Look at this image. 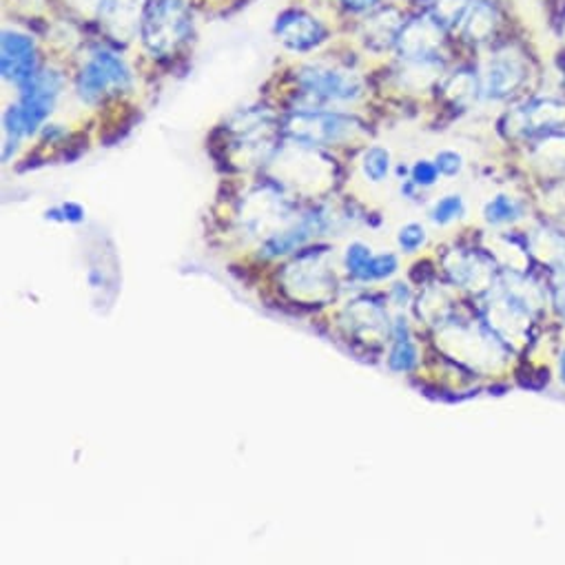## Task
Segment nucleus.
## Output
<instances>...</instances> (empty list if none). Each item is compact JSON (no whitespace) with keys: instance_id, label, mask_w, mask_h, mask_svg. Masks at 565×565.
<instances>
[{"instance_id":"obj_1","label":"nucleus","mask_w":565,"mask_h":565,"mask_svg":"<svg viewBox=\"0 0 565 565\" xmlns=\"http://www.w3.org/2000/svg\"><path fill=\"white\" fill-rule=\"evenodd\" d=\"M191 36V12L184 0H153L142 19V43L158 56H171Z\"/></svg>"},{"instance_id":"obj_2","label":"nucleus","mask_w":565,"mask_h":565,"mask_svg":"<svg viewBox=\"0 0 565 565\" xmlns=\"http://www.w3.org/2000/svg\"><path fill=\"white\" fill-rule=\"evenodd\" d=\"M360 131L362 125L355 118L324 111H300L287 122V134L302 147L340 145L355 138Z\"/></svg>"},{"instance_id":"obj_3","label":"nucleus","mask_w":565,"mask_h":565,"mask_svg":"<svg viewBox=\"0 0 565 565\" xmlns=\"http://www.w3.org/2000/svg\"><path fill=\"white\" fill-rule=\"evenodd\" d=\"M131 85H134V78L129 67L118 56L109 52H100L83 70L78 81V92L85 103L94 105V103H100L105 96L122 94L131 89Z\"/></svg>"},{"instance_id":"obj_4","label":"nucleus","mask_w":565,"mask_h":565,"mask_svg":"<svg viewBox=\"0 0 565 565\" xmlns=\"http://www.w3.org/2000/svg\"><path fill=\"white\" fill-rule=\"evenodd\" d=\"M61 87H63L61 74L50 72V70L39 72L25 87H21L23 98L17 105V109H19L21 122L28 134H34L45 122V118L52 114L54 103L61 94Z\"/></svg>"},{"instance_id":"obj_5","label":"nucleus","mask_w":565,"mask_h":565,"mask_svg":"<svg viewBox=\"0 0 565 565\" xmlns=\"http://www.w3.org/2000/svg\"><path fill=\"white\" fill-rule=\"evenodd\" d=\"M298 85L305 89V94L324 100H355L362 94V83L355 74L331 67L300 70Z\"/></svg>"},{"instance_id":"obj_6","label":"nucleus","mask_w":565,"mask_h":565,"mask_svg":"<svg viewBox=\"0 0 565 565\" xmlns=\"http://www.w3.org/2000/svg\"><path fill=\"white\" fill-rule=\"evenodd\" d=\"M0 67H3L6 81L25 87L36 72V47L34 41L19 32L3 34V56H0Z\"/></svg>"},{"instance_id":"obj_7","label":"nucleus","mask_w":565,"mask_h":565,"mask_svg":"<svg viewBox=\"0 0 565 565\" xmlns=\"http://www.w3.org/2000/svg\"><path fill=\"white\" fill-rule=\"evenodd\" d=\"M441 43V25L430 19H415L406 25H402L397 34V47L404 58L428 63L437 56Z\"/></svg>"},{"instance_id":"obj_8","label":"nucleus","mask_w":565,"mask_h":565,"mask_svg":"<svg viewBox=\"0 0 565 565\" xmlns=\"http://www.w3.org/2000/svg\"><path fill=\"white\" fill-rule=\"evenodd\" d=\"M275 32L281 39V43L296 52L313 50L316 45H320L327 39L324 25L318 19H313L311 14L300 12V10H291L287 14H281L277 19Z\"/></svg>"},{"instance_id":"obj_9","label":"nucleus","mask_w":565,"mask_h":565,"mask_svg":"<svg viewBox=\"0 0 565 565\" xmlns=\"http://www.w3.org/2000/svg\"><path fill=\"white\" fill-rule=\"evenodd\" d=\"M287 285L300 291V296L309 294V298L322 300L329 298L331 289L335 287V277L327 270V266H322L318 257H305L300 264L289 266Z\"/></svg>"},{"instance_id":"obj_10","label":"nucleus","mask_w":565,"mask_h":565,"mask_svg":"<svg viewBox=\"0 0 565 565\" xmlns=\"http://www.w3.org/2000/svg\"><path fill=\"white\" fill-rule=\"evenodd\" d=\"M100 21L118 41H127L136 34L140 17L145 10V0H100Z\"/></svg>"},{"instance_id":"obj_11","label":"nucleus","mask_w":565,"mask_h":565,"mask_svg":"<svg viewBox=\"0 0 565 565\" xmlns=\"http://www.w3.org/2000/svg\"><path fill=\"white\" fill-rule=\"evenodd\" d=\"M327 228V220L322 213H311L307 215L298 226L285 231V233H277L273 235L264 248H262V255L266 257H277V255H285V253H291V250H298L302 248L313 235H318L320 231Z\"/></svg>"},{"instance_id":"obj_12","label":"nucleus","mask_w":565,"mask_h":565,"mask_svg":"<svg viewBox=\"0 0 565 565\" xmlns=\"http://www.w3.org/2000/svg\"><path fill=\"white\" fill-rule=\"evenodd\" d=\"M516 118L523 134H543L565 125V105L554 100H536L525 105Z\"/></svg>"},{"instance_id":"obj_13","label":"nucleus","mask_w":565,"mask_h":565,"mask_svg":"<svg viewBox=\"0 0 565 565\" xmlns=\"http://www.w3.org/2000/svg\"><path fill=\"white\" fill-rule=\"evenodd\" d=\"M446 268L457 285L466 289H486L492 281V266L486 264L479 255L455 253Z\"/></svg>"},{"instance_id":"obj_14","label":"nucleus","mask_w":565,"mask_h":565,"mask_svg":"<svg viewBox=\"0 0 565 565\" xmlns=\"http://www.w3.org/2000/svg\"><path fill=\"white\" fill-rule=\"evenodd\" d=\"M523 81V67L514 58H497L490 63L486 78H483V92L490 98H503L512 94Z\"/></svg>"},{"instance_id":"obj_15","label":"nucleus","mask_w":565,"mask_h":565,"mask_svg":"<svg viewBox=\"0 0 565 565\" xmlns=\"http://www.w3.org/2000/svg\"><path fill=\"white\" fill-rule=\"evenodd\" d=\"M530 248L554 270H565V235L556 231H536L530 237Z\"/></svg>"},{"instance_id":"obj_16","label":"nucleus","mask_w":565,"mask_h":565,"mask_svg":"<svg viewBox=\"0 0 565 565\" xmlns=\"http://www.w3.org/2000/svg\"><path fill=\"white\" fill-rule=\"evenodd\" d=\"M393 335H395V344H393V351L388 355V366L397 373H406V371L415 369V364H417V349L411 342L408 324H406L404 318L395 320Z\"/></svg>"},{"instance_id":"obj_17","label":"nucleus","mask_w":565,"mask_h":565,"mask_svg":"<svg viewBox=\"0 0 565 565\" xmlns=\"http://www.w3.org/2000/svg\"><path fill=\"white\" fill-rule=\"evenodd\" d=\"M349 316H351L355 333L366 335V331L380 333V331L386 329V316H384V309L380 305L353 302V307L349 309Z\"/></svg>"},{"instance_id":"obj_18","label":"nucleus","mask_w":565,"mask_h":565,"mask_svg":"<svg viewBox=\"0 0 565 565\" xmlns=\"http://www.w3.org/2000/svg\"><path fill=\"white\" fill-rule=\"evenodd\" d=\"M483 215L490 224H503V222H514L523 215V206L521 202H516L514 198L508 195H497L494 200H490L483 209Z\"/></svg>"},{"instance_id":"obj_19","label":"nucleus","mask_w":565,"mask_h":565,"mask_svg":"<svg viewBox=\"0 0 565 565\" xmlns=\"http://www.w3.org/2000/svg\"><path fill=\"white\" fill-rule=\"evenodd\" d=\"M362 169H364V175H366L371 182H382V180H386V175H388V171H391V156H388V151L382 149V147H371V149L364 153Z\"/></svg>"},{"instance_id":"obj_20","label":"nucleus","mask_w":565,"mask_h":565,"mask_svg":"<svg viewBox=\"0 0 565 565\" xmlns=\"http://www.w3.org/2000/svg\"><path fill=\"white\" fill-rule=\"evenodd\" d=\"M494 25V17H492V10L486 8V6H477L472 8L468 21H466V34L472 39V41H481Z\"/></svg>"},{"instance_id":"obj_21","label":"nucleus","mask_w":565,"mask_h":565,"mask_svg":"<svg viewBox=\"0 0 565 565\" xmlns=\"http://www.w3.org/2000/svg\"><path fill=\"white\" fill-rule=\"evenodd\" d=\"M463 211H466V206H463V200L459 195H446L444 200H439L435 204V209L430 213V220L435 224H448V222L461 217Z\"/></svg>"},{"instance_id":"obj_22","label":"nucleus","mask_w":565,"mask_h":565,"mask_svg":"<svg viewBox=\"0 0 565 565\" xmlns=\"http://www.w3.org/2000/svg\"><path fill=\"white\" fill-rule=\"evenodd\" d=\"M371 259H373V253H371V248H369L366 244H362V242H355V244H351V246L347 248V268H349V273H351L353 277H358V279L364 277V273H366Z\"/></svg>"},{"instance_id":"obj_23","label":"nucleus","mask_w":565,"mask_h":565,"mask_svg":"<svg viewBox=\"0 0 565 565\" xmlns=\"http://www.w3.org/2000/svg\"><path fill=\"white\" fill-rule=\"evenodd\" d=\"M468 10V0H437V8H435V21L446 28L452 25L457 19H463Z\"/></svg>"},{"instance_id":"obj_24","label":"nucleus","mask_w":565,"mask_h":565,"mask_svg":"<svg viewBox=\"0 0 565 565\" xmlns=\"http://www.w3.org/2000/svg\"><path fill=\"white\" fill-rule=\"evenodd\" d=\"M397 257L395 255H373L362 281H373V279H384V277H391L395 270H397Z\"/></svg>"},{"instance_id":"obj_25","label":"nucleus","mask_w":565,"mask_h":565,"mask_svg":"<svg viewBox=\"0 0 565 565\" xmlns=\"http://www.w3.org/2000/svg\"><path fill=\"white\" fill-rule=\"evenodd\" d=\"M399 246L406 250V253H415L419 246L426 244V228L422 224H406L399 235Z\"/></svg>"},{"instance_id":"obj_26","label":"nucleus","mask_w":565,"mask_h":565,"mask_svg":"<svg viewBox=\"0 0 565 565\" xmlns=\"http://www.w3.org/2000/svg\"><path fill=\"white\" fill-rule=\"evenodd\" d=\"M437 175H439V169L437 164L428 162V160H419L415 167H413V182L417 186H430L437 182Z\"/></svg>"},{"instance_id":"obj_27","label":"nucleus","mask_w":565,"mask_h":565,"mask_svg":"<svg viewBox=\"0 0 565 565\" xmlns=\"http://www.w3.org/2000/svg\"><path fill=\"white\" fill-rule=\"evenodd\" d=\"M435 164H437L439 173H444V175H457V173L461 171V167H463L461 156L455 153V151H441V153L437 156Z\"/></svg>"},{"instance_id":"obj_28","label":"nucleus","mask_w":565,"mask_h":565,"mask_svg":"<svg viewBox=\"0 0 565 565\" xmlns=\"http://www.w3.org/2000/svg\"><path fill=\"white\" fill-rule=\"evenodd\" d=\"M47 217L50 220H65V222H81L85 217V211H83V206L70 202V204H63L61 209L47 211Z\"/></svg>"},{"instance_id":"obj_29","label":"nucleus","mask_w":565,"mask_h":565,"mask_svg":"<svg viewBox=\"0 0 565 565\" xmlns=\"http://www.w3.org/2000/svg\"><path fill=\"white\" fill-rule=\"evenodd\" d=\"M380 0H342V6L351 12H369L373 10Z\"/></svg>"},{"instance_id":"obj_30","label":"nucleus","mask_w":565,"mask_h":565,"mask_svg":"<svg viewBox=\"0 0 565 565\" xmlns=\"http://www.w3.org/2000/svg\"><path fill=\"white\" fill-rule=\"evenodd\" d=\"M554 307L565 318V281L554 291Z\"/></svg>"},{"instance_id":"obj_31","label":"nucleus","mask_w":565,"mask_h":565,"mask_svg":"<svg viewBox=\"0 0 565 565\" xmlns=\"http://www.w3.org/2000/svg\"><path fill=\"white\" fill-rule=\"evenodd\" d=\"M393 296L397 298V305H399V307L411 300V294H408L406 285H395V287H393Z\"/></svg>"},{"instance_id":"obj_32","label":"nucleus","mask_w":565,"mask_h":565,"mask_svg":"<svg viewBox=\"0 0 565 565\" xmlns=\"http://www.w3.org/2000/svg\"><path fill=\"white\" fill-rule=\"evenodd\" d=\"M558 369H561V380L565 382V349L561 353V360H558Z\"/></svg>"},{"instance_id":"obj_33","label":"nucleus","mask_w":565,"mask_h":565,"mask_svg":"<svg viewBox=\"0 0 565 565\" xmlns=\"http://www.w3.org/2000/svg\"><path fill=\"white\" fill-rule=\"evenodd\" d=\"M78 3H92V6H96V3H100V0H78Z\"/></svg>"}]
</instances>
